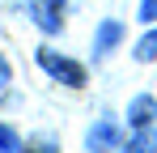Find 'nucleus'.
Returning a JSON list of instances; mask_svg holds the SVG:
<instances>
[{
    "mask_svg": "<svg viewBox=\"0 0 157 153\" xmlns=\"http://www.w3.org/2000/svg\"><path fill=\"white\" fill-rule=\"evenodd\" d=\"M26 153H55V140H51V136H47V140H43V136H34V140L26 145Z\"/></svg>",
    "mask_w": 157,
    "mask_h": 153,
    "instance_id": "nucleus-9",
    "label": "nucleus"
},
{
    "mask_svg": "<svg viewBox=\"0 0 157 153\" xmlns=\"http://www.w3.org/2000/svg\"><path fill=\"white\" fill-rule=\"evenodd\" d=\"M59 9H64V0H51V4L38 13V26H43L47 34H55V30H59Z\"/></svg>",
    "mask_w": 157,
    "mask_h": 153,
    "instance_id": "nucleus-6",
    "label": "nucleus"
},
{
    "mask_svg": "<svg viewBox=\"0 0 157 153\" xmlns=\"http://www.w3.org/2000/svg\"><path fill=\"white\" fill-rule=\"evenodd\" d=\"M34 60H38V68L47 76H55L59 85H68V89H81V85H85V68H81L77 60H68V55H59V51H47V47L38 51Z\"/></svg>",
    "mask_w": 157,
    "mask_h": 153,
    "instance_id": "nucleus-1",
    "label": "nucleus"
},
{
    "mask_svg": "<svg viewBox=\"0 0 157 153\" xmlns=\"http://www.w3.org/2000/svg\"><path fill=\"white\" fill-rule=\"evenodd\" d=\"M153 119H157V102L149 98V94L132 98V106H128V124L132 128H144V124H153Z\"/></svg>",
    "mask_w": 157,
    "mask_h": 153,
    "instance_id": "nucleus-3",
    "label": "nucleus"
},
{
    "mask_svg": "<svg viewBox=\"0 0 157 153\" xmlns=\"http://www.w3.org/2000/svg\"><path fill=\"white\" fill-rule=\"evenodd\" d=\"M115 145H119V128L110 124V119L94 124V132H89V153H98V149H115Z\"/></svg>",
    "mask_w": 157,
    "mask_h": 153,
    "instance_id": "nucleus-4",
    "label": "nucleus"
},
{
    "mask_svg": "<svg viewBox=\"0 0 157 153\" xmlns=\"http://www.w3.org/2000/svg\"><path fill=\"white\" fill-rule=\"evenodd\" d=\"M119 38H123V26H119V22H102V26H98V38H94V60H106Z\"/></svg>",
    "mask_w": 157,
    "mask_h": 153,
    "instance_id": "nucleus-2",
    "label": "nucleus"
},
{
    "mask_svg": "<svg viewBox=\"0 0 157 153\" xmlns=\"http://www.w3.org/2000/svg\"><path fill=\"white\" fill-rule=\"evenodd\" d=\"M21 149V140H17V132L9 124H0V153H17Z\"/></svg>",
    "mask_w": 157,
    "mask_h": 153,
    "instance_id": "nucleus-8",
    "label": "nucleus"
},
{
    "mask_svg": "<svg viewBox=\"0 0 157 153\" xmlns=\"http://www.w3.org/2000/svg\"><path fill=\"white\" fill-rule=\"evenodd\" d=\"M128 153H157V128H153V124L136 128V136H132Z\"/></svg>",
    "mask_w": 157,
    "mask_h": 153,
    "instance_id": "nucleus-5",
    "label": "nucleus"
},
{
    "mask_svg": "<svg viewBox=\"0 0 157 153\" xmlns=\"http://www.w3.org/2000/svg\"><path fill=\"white\" fill-rule=\"evenodd\" d=\"M140 22H157V0H140Z\"/></svg>",
    "mask_w": 157,
    "mask_h": 153,
    "instance_id": "nucleus-10",
    "label": "nucleus"
},
{
    "mask_svg": "<svg viewBox=\"0 0 157 153\" xmlns=\"http://www.w3.org/2000/svg\"><path fill=\"white\" fill-rule=\"evenodd\" d=\"M4 81H9V64L0 60V89H4Z\"/></svg>",
    "mask_w": 157,
    "mask_h": 153,
    "instance_id": "nucleus-11",
    "label": "nucleus"
},
{
    "mask_svg": "<svg viewBox=\"0 0 157 153\" xmlns=\"http://www.w3.org/2000/svg\"><path fill=\"white\" fill-rule=\"evenodd\" d=\"M136 60L144 64V60H157V30H149L140 43H136Z\"/></svg>",
    "mask_w": 157,
    "mask_h": 153,
    "instance_id": "nucleus-7",
    "label": "nucleus"
}]
</instances>
